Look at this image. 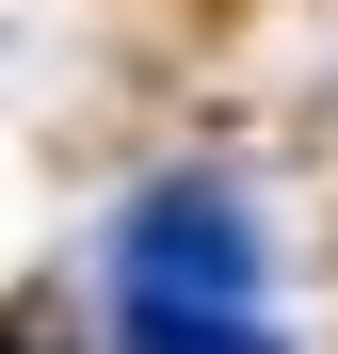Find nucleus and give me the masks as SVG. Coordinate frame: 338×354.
Segmentation results:
<instances>
[{"instance_id": "obj_1", "label": "nucleus", "mask_w": 338, "mask_h": 354, "mask_svg": "<svg viewBox=\"0 0 338 354\" xmlns=\"http://www.w3.org/2000/svg\"><path fill=\"white\" fill-rule=\"evenodd\" d=\"M258 274H274V242L225 177H161L113 209V306H258Z\"/></svg>"}, {"instance_id": "obj_2", "label": "nucleus", "mask_w": 338, "mask_h": 354, "mask_svg": "<svg viewBox=\"0 0 338 354\" xmlns=\"http://www.w3.org/2000/svg\"><path fill=\"white\" fill-rule=\"evenodd\" d=\"M113 354H290L258 306H129V338Z\"/></svg>"}]
</instances>
